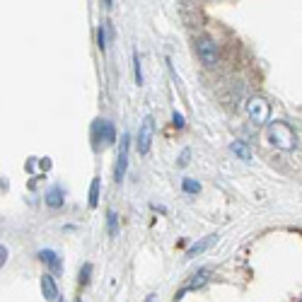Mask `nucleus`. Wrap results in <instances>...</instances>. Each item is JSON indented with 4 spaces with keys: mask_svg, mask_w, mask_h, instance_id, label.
<instances>
[{
    "mask_svg": "<svg viewBox=\"0 0 302 302\" xmlns=\"http://www.w3.org/2000/svg\"><path fill=\"white\" fill-rule=\"evenodd\" d=\"M220 235H208V237H201L198 242H193L189 249H186V259H193V256H198V254H203V251H208L215 242H218Z\"/></svg>",
    "mask_w": 302,
    "mask_h": 302,
    "instance_id": "9",
    "label": "nucleus"
},
{
    "mask_svg": "<svg viewBox=\"0 0 302 302\" xmlns=\"http://www.w3.org/2000/svg\"><path fill=\"white\" fill-rule=\"evenodd\" d=\"M107 230H109L112 237L119 235V215H116V210H109L107 213Z\"/></svg>",
    "mask_w": 302,
    "mask_h": 302,
    "instance_id": "14",
    "label": "nucleus"
},
{
    "mask_svg": "<svg viewBox=\"0 0 302 302\" xmlns=\"http://www.w3.org/2000/svg\"><path fill=\"white\" fill-rule=\"evenodd\" d=\"M196 54H198L201 63L208 65V68H213V65L220 60V49H218V44H215L213 39H208V37H203V39L196 41Z\"/></svg>",
    "mask_w": 302,
    "mask_h": 302,
    "instance_id": "4",
    "label": "nucleus"
},
{
    "mask_svg": "<svg viewBox=\"0 0 302 302\" xmlns=\"http://www.w3.org/2000/svg\"><path fill=\"white\" fill-rule=\"evenodd\" d=\"M99 184H102L99 177H94L92 184H90V208H97L99 206Z\"/></svg>",
    "mask_w": 302,
    "mask_h": 302,
    "instance_id": "13",
    "label": "nucleus"
},
{
    "mask_svg": "<svg viewBox=\"0 0 302 302\" xmlns=\"http://www.w3.org/2000/svg\"><path fill=\"white\" fill-rule=\"evenodd\" d=\"M5 261H7V249H5V244L0 246V264L5 266Z\"/></svg>",
    "mask_w": 302,
    "mask_h": 302,
    "instance_id": "20",
    "label": "nucleus"
},
{
    "mask_svg": "<svg viewBox=\"0 0 302 302\" xmlns=\"http://www.w3.org/2000/svg\"><path fill=\"white\" fill-rule=\"evenodd\" d=\"M208 281H210V271H208V268H203V271H198V273H193V278H191V281H189V283H186V285H184L181 290H177V295H174V300L179 302L181 298H184V295L189 293V290H198V288H203V285H206Z\"/></svg>",
    "mask_w": 302,
    "mask_h": 302,
    "instance_id": "7",
    "label": "nucleus"
},
{
    "mask_svg": "<svg viewBox=\"0 0 302 302\" xmlns=\"http://www.w3.org/2000/svg\"><path fill=\"white\" fill-rule=\"evenodd\" d=\"M58 302H63V300H58Z\"/></svg>",
    "mask_w": 302,
    "mask_h": 302,
    "instance_id": "24",
    "label": "nucleus"
},
{
    "mask_svg": "<svg viewBox=\"0 0 302 302\" xmlns=\"http://www.w3.org/2000/svg\"><path fill=\"white\" fill-rule=\"evenodd\" d=\"M107 32H109V24H102V27L97 29V46H99L102 51H107Z\"/></svg>",
    "mask_w": 302,
    "mask_h": 302,
    "instance_id": "15",
    "label": "nucleus"
},
{
    "mask_svg": "<svg viewBox=\"0 0 302 302\" xmlns=\"http://www.w3.org/2000/svg\"><path fill=\"white\" fill-rule=\"evenodd\" d=\"M246 114L256 126H264V123L271 121V104L264 97H251L246 102Z\"/></svg>",
    "mask_w": 302,
    "mask_h": 302,
    "instance_id": "2",
    "label": "nucleus"
},
{
    "mask_svg": "<svg viewBox=\"0 0 302 302\" xmlns=\"http://www.w3.org/2000/svg\"><path fill=\"white\" fill-rule=\"evenodd\" d=\"M133 73H135V85L140 87L143 85V68H140V58L135 51H133Z\"/></svg>",
    "mask_w": 302,
    "mask_h": 302,
    "instance_id": "16",
    "label": "nucleus"
},
{
    "mask_svg": "<svg viewBox=\"0 0 302 302\" xmlns=\"http://www.w3.org/2000/svg\"><path fill=\"white\" fill-rule=\"evenodd\" d=\"M155 300V295H148V298H145V302H152Z\"/></svg>",
    "mask_w": 302,
    "mask_h": 302,
    "instance_id": "22",
    "label": "nucleus"
},
{
    "mask_svg": "<svg viewBox=\"0 0 302 302\" xmlns=\"http://www.w3.org/2000/svg\"><path fill=\"white\" fill-rule=\"evenodd\" d=\"M90 273H92V264H85L80 268V285H87L90 283Z\"/></svg>",
    "mask_w": 302,
    "mask_h": 302,
    "instance_id": "18",
    "label": "nucleus"
},
{
    "mask_svg": "<svg viewBox=\"0 0 302 302\" xmlns=\"http://www.w3.org/2000/svg\"><path fill=\"white\" fill-rule=\"evenodd\" d=\"M41 295H44V300L46 302H58L60 300L58 285H56V281H54L51 273H44V276H41Z\"/></svg>",
    "mask_w": 302,
    "mask_h": 302,
    "instance_id": "8",
    "label": "nucleus"
},
{
    "mask_svg": "<svg viewBox=\"0 0 302 302\" xmlns=\"http://www.w3.org/2000/svg\"><path fill=\"white\" fill-rule=\"evenodd\" d=\"M92 135H94V140H104L107 145H114V143H116V128H114L112 121H107V119L94 121V126H92Z\"/></svg>",
    "mask_w": 302,
    "mask_h": 302,
    "instance_id": "6",
    "label": "nucleus"
},
{
    "mask_svg": "<svg viewBox=\"0 0 302 302\" xmlns=\"http://www.w3.org/2000/svg\"><path fill=\"white\" fill-rule=\"evenodd\" d=\"M181 189H184V193H198L201 191V184L196 179H184L181 181Z\"/></svg>",
    "mask_w": 302,
    "mask_h": 302,
    "instance_id": "17",
    "label": "nucleus"
},
{
    "mask_svg": "<svg viewBox=\"0 0 302 302\" xmlns=\"http://www.w3.org/2000/svg\"><path fill=\"white\" fill-rule=\"evenodd\" d=\"M44 201H46V206H49V208H60V206H63V201H65V198H63V189H60V186L49 189V191H46V196H44Z\"/></svg>",
    "mask_w": 302,
    "mask_h": 302,
    "instance_id": "12",
    "label": "nucleus"
},
{
    "mask_svg": "<svg viewBox=\"0 0 302 302\" xmlns=\"http://www.w3.org/2000/svg\"><path fill=\"white\" fill-rule=\"evenodd\" d=\"M186 162H189V150H184V152H181V160H179V165H181V167H184Z\"/></svg>",
    "mask_w": 302,
    "mask_h": 302,
    "instance_id": "21",
    "label": "nucleus"
},
{
    "mask_svg": "<svg viewBox=\"0 0 302 302\" xmlns=\"http://www.w3.org/2000/svg\"><path fill=\"white\" fill-rule=\"evenodd\" d=\"M268 143H271L273 148L288 152V150H295V145H298V133L293 131L290 123H285V121H273V123L268 126Z\"/></svg>",
    "mask_w": 302,
    "mask_h": 302,
    "instance_id": "1",
    "label": "nucleus"
},
{
    "mask_svg": "<svg viewBox=\"0 0 302 302\" xmlns=\"http://www.w3.org/2000/svg\"><path fill=\"white\" fill-rule=\"evenodd\" d=\"M230 152L237 155L242 162H251V150H249V145L244 140H232L230 143Z\"/></svg>",
    "mask_w": 302,
    "mask_h": 302,
    "instance_id": "11",
    "label": "nucleus"
},
{
    "mask_svg": "<svg viewBox=\"0 0 302 302\" xmlns=\"http://www.w3.org/2000/svg\"><path fill=\"white\" fill-rule=\"evenodd\" d=\"M152 138H155V119H152V116H145V119L140 121L138 138H135V148H138L140 155H148V152H150Z\"/></svg>",
    "mask_w": 302,
    "mask_h": 302,
    "instance_id": "3",
    "label": "nucleus"
},
{
    "mask_svg": "<svg viewBox=\"0 0 302 302\" xmlns=\"http://www.w3.org/2000/svg\"><path fill=\"white\" fill-rule=\"evenodd\" d=\"M37 256H39V261H44L54 273H60V271H63V261H60V256L54 251V249H41Z\"/></svg>",
    "mask_w": 302,
    "mask_h": 302,
    "instance_id": "10",
    "label": "nucleus"
},
{
    "mask_svg": "<svg viewBox=\"0 0 302 302\" xmlns=\"http://www.w3.org/2000/svg\"><path fill=\"white\" fill-rule=\"evenodd\" d=\"M75 302H80V300H75Z\"/></svg>",
    "mask_w": 302,
    "mask_h": 302,
    "instance_id": "23",
    "label": "nucleus"
},
{
    "mask_svg": "<svg viewBox=\"0 0 302 302\" xmlns=\"http://www.w3.org/2000/svg\"><path fill=\"white\" fill-rule=\"evenodd\" d=\"M172 123H174L177 128H184V126H186V119L181 116L179 112H174V114H172Z\"/></svg>",
    "mask_w": 302,
    "mask_h": 302,
    "instance_id": "19",
    "label": "nucleus"
},
{
    "mask_svg": "<svg viewBox=\"0 0 302 302\" xmlns=\"http://www.w3.org/2000/svg\"><path fill=\"white\" fill-rule=\"evenodd\" d=\"M128 152H131V135L123 133V135H121V148H119V157H116V167H114V179H116V184H121L123 177H126V170H128Z\"/></svg>",
    "mask_w": 302,
    "mask_h": 302,
    "instance_id": "5",
    "label": "nucleus"
}]
</instances>
